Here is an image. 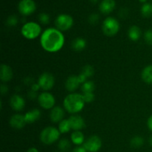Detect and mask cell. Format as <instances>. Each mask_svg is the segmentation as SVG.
<instances>
[{
	"instance_id": "obj_24",
	"label": "cell",
	"mask_w": 152,
	"mask_h": 152,
	"mask_svg": "<svg viewBox=\"0 0 152 152\" xmlns=\"http://www.w3.org/2000/svg\"><path fill=\"white\" fill-rule=\"evenodd\" d=\"M59 132L61 134H65L68 133V132H70V130L71 129V125H70L69 121L68 120H63L59 123V127H58Z\"/></svg>"
},
{
	"instance_id": "obj_42",
	"label": "cell",
	"mask_w": 152,
	"mask_h": 152,
	"mask_svg": "<svg viewBox=\"0 0 152 152\" xmlns=\"http://www.w3.org/2000/svg\"><path fill=\"white\" fill-rule=\"evenodd\" d=\"M139 1H140L141 3H143V4H145V3L147 2V1H148V0H139Z\"/></svg>"
},
{
	"instance_id": "obj_29",
	"label": "cell",
	"mask_w": 152,
	"mask_h": 152,
	"mask_svg": "<svg viewBox=\"0 0 152 152\" xmlns=\"http://www.w3.org/2000/svg\"><path fill=\"white\" fill-rule=\"evenodd\" d=\"M18 23V18L16 15H10L6 20V24L9 27L16 26Z\"/></svg>"
},
{
	"instance_id": "obj_11",
	"label": "cell",
	"mask_w": 152,
	"mask_h": 152,
	"mask_svg": "<svg viewBox=\"0 0 152 152\" xmlns=\"http://www.w3.org/2000/svg\"><path fill=\"white\" fill-rule=\"evenodd\" d=\"M68 120L69 121L72 130L80 131L86 127L85 120L81 116L77 115V114H74V115L71 116Z\"/></svg>"
},
{
	"instance_id": "obj_25",
	"label": "cell",
	"mask_w": 152,
	"mask_h": 152,
	"mask_svg": "<svg viewBox=\"0 0 152 152\" xmlns=\"http://www.w3.org/2000/svg\"><path fill=\"white\" fill-rule=\"evenodd\" d=\"M71 145V142L68 140L67 139H62L59 140V143H58V148L62 152H67L70 150Z\"/></svg>"
},
{
	"instance_id": "obj_13",
	"label": "cell",
	"mask_w": 152,
	"mask_h": 152,
	"mask_svg": "<svg viewBox=\"0 0 152 152\" xmlns=\"http://www.w3.org/2000/svg\"><path fill=\"white\" fill-rule=\"evenodd\" d=\"M9 123H10V126L15 129H22L26 124L25 116L19 114H16L12 116Z\"/></svg>"
},
{
	"instance_id": "obj_21",
	"label": "cell",
	"mask_w": 152,
	"mask_h": 152,
	"mask_svg": "<svg viewBox=\"0 0 152 152\" xmlns=\"http://www.w3.org/2000/svg\"><path fill=\"white\" fill-rule=\"evenodd\" d=\"M71 142L77 145H80L85 142V137L81 131H74L71 136Z\"/></svg>"
},
{
	"instance_id": "obj_41",
	"label": "cell",
	"mask_w": 152,
	"mask_h": 152,
	"mask_svg": "<svg viewBox=\"0 0 152 152\" xmlns=\"http://www.w3.org/2000/svg\"><path fill=\"white\" fill-rule=\"evenodd\" d=\"M27 152H39V151H38V150L37 149V148H34V147H33V148H29V149L28 150V151H27Z\"/></svg>"
},
{
	"instance_id": "obj_7",
	"label": "cell",
	"mask_w": 152,
	"mask_h": 152,
	"mask_svg": "<svg viewBox=\"0 0 152 152\" xmlns=\"http://www.w3.org/2000/svg\"><path fill=\"white\" fill-rule=\"evenodd\" d=\"M55 79L53 74L48 72H45L40 75L38 80V84L45 91L50 90L54 86Z\"/></svg>"
},
{
	"instance_id": "obj_1",
	"label": "cell",
	"mask_w": 152,
	"mask_h": 152,
	"mask_svg": "<svg viewBox=\"0 0 152 152\" xmlns=\"http://www.w3.org/2000/svg\"><path fill=\"white\" fill-rule=\"evenodd\" d=\"M40 44L45 50L55 53L62 48L65 44V37L62 31L57 28H49L42 34Z\"/></svg>"
},
{
	"instance_id": "obj_2",
	"label": "cell",
	"mask_w": 152,
	"mask_h": 152,
	"mask_svg": "<svg viewBox=\"0 0 152 152\" xmlns=\"http://www.w3.org/2000/svg\"><path fill=\"white\" fill-rule=\"evenodd\" d=\"M85 103L83 94L73 93L68 94L64 99L63 106L68 113L76 114L83 109Z\"/></svg>"
},
{
	"instance_id": "obj_37",
	"label": "cell",
	"mask_w": 152,
	"mask_h": 152,
	"mask_svg": "<svg viewBox=\"0 0 152 152\" xmlns=\"http://www.w3.org/2000/svg\"><path fill=\"white\" fill-rule=\"evenodd\" d=\"M37 92L33 91H31L28 93V97L31 99H34L37 98Z\"/></svg>"
},
{
	"instance_id": "obj_15",
	"label": "cell",
	"mask_w": 152,
	"mask_h": 152,
	"mask_svg": "<svg viewBox=\"0 0 152 152\" xmlns=\"http://www.w3.org/2000/svg\"><path fill=\"white\" fill-rule=\"evenodd\" d=\"M116 2L114 0H102L99 4V10L103 14H109L114 10Z\"/></svg>"
},
{
	"instance_id": "obj_30",
	"label": "cell",
	"mask_w": 152,
	"mask_h": 152,
	"mask_svg": "<svg viewBox=\"0 0 152 152\" xmlns=\"http://www.w3.org/2000/svg\"><path fill=\"white\" fill-rule=\"evenodd\" d=\"M39 20L40 23L43 25H47L50 22V16L46 13H41L39 15Z\"/></svg>"
},
{
	"instance_id": "obj_16",
	"label": "cell",
	"mask_w": 152,
	"mask_h": 152,
	"mask_svg": "<svg viewBox=\"0 0 152 152\" xmlns=\"http://www.w3.org/2000/svg\"><path fill=\"white\" fill-rule=\"evenodd\" d=\"M13 78V71L11 68L5 64H1L0 66V79L2 82H9Z\"/></svg>"
},
{
	"instance_id": "obj_33",
	"label": "cell",
	"mask_w": 152,
	"mask_h": 152,
	"mask_svg": "<svg viewBox=\"0 0 152 152\" xmlns=\"http://www.w3.org/2000/svg\"><path fill=\"white\" fill-rule=\"evenodd\" d=\"M99 20V16L97 13H92L89 16L88 22L91 25H96Z\"/></svg>"
},
{
	"instance_id": "obj_17",
	"label": "cell",
	"mask_w": 152,
	"mask_h": 152,
	"mask_svg": "<svg viewBox=\"0 0 152 152\" xmlns=\"http://www.w3.org/2000/svg\"><path fill=\"white\" fill-rule=\"evenodd\" d=\"M80 83L78 80V76L71 75L68 77L65 82V88L70 92H74L80 86Z\"/></svg>"
},
{
	"instance_id": "obj_27",
	"label": "cell",
	"mask_w": 152,
	"mask_h": 152,
	"mask_svg": "<svg viewBox=\"0 0 152 152\" xmlns=\"http://www.w3.org/2000/svg\"><path fill=\"white\" fill-rule=\"evenodd\" d=\"M144 143V140L143 138L141 137L140 136H135L131 140L130 144L132 145V147L134 148H140V147L142 146Z\"/></svg>"
},
{
	"instance_id": "obj_10",
	"label": "cell",
	"mask_w": 152,
	"mask_h": 152,
	"mask_svg": "<svg viewBox=\"0 0 152 152\" xmlns=\"http://www.w3.org/2000/svg\"><path fill=\"white\" fill-rule=\"evenodd\" d=\"M83 147L88 152H97L102 147V140L98 136L93 135L85 141Z\"/></svg>"
},
{
	"instance_id": "obj_3",
	"label": "cell",
	"mask_w": 152,
	"mask_h": 152,
	"mask_svg": "<svg viewBox=\"0 0 152 152\" xmlns=\"http://www.w3.org/2000/svg\"><path fill=\"white\" fill-rule=\"evenodd\" d=\"M21 33L22 36L28 39H34L42 34L40 25L35 22H29L24 24L21 29Z\"/></svg>"
},
{
	"instance_id": "obj_9",
	"label": "cell",
	"mask_w": 152,
	"mask_h": 152,
	"mask_svg": "<svg viewBox=\"0 0 152 152\" xmlns=\"http://www.w3.org/2000/svg\"><path fill=\"white\" fill-rule=\"evenodd\" d=\"M19 13L23 16H29L37 9V5L34 0H21L18 4Z\"/></svg>"
},
{
	"instance_id": "obj_20",
	"label": "cell",
	"mask_w": 152,
	"mask_h": 152,
	"mask_svg": "<svg viewBox=\"0 0 152 152\" xmlns=\"http://www.w3.org/2000/svg\"><path fill=\"white\" fill-rule=\"evenodd\" d=\"M86 45H87V42H86V40L85 39L78 37V38L74 39L72 41L71 48L75 51H81L86 48Z\"/></svg>"
},
{
	"instance_id": "obj_39",
	"label": "cell",
	"mask_w": 152,
	"mask_h": 152,
	"mask_svg": "<svg viewBox=\"0 0 152 152\" xmlns=\"http://www.w3.org/2000/svg\"><path fill=\"white\" fill-rule=\"evenodd\" d=\"M1 92L2 94H6L7 92V91H8V89H7V87L6 86H4V85H1Z\"/></svg>"
},
{
	"instance_id": "obj_36",
	"label": "cell",
	"mask_w": 152,
	"mask_h": 152,
	"mask_svg": "<svg viewBox=\"0 0 152 152\" xmlns=\"http://www.w3.org/2000/svg\"><path fill=\"white\" fill-rule=\"evenodd\" d=\"M72 152H88V151H86V149L83 146H78L77 147V148H74V149L72 151Z\"/></svg>"
},
{
	"instance_id": "obj_12",
	"label": "cell",
	"mask_w": 152,
	"mask_h": 152,
	"mask_svg": "<svg viewBox=\"0 0 152 152\" xmlns=\"http://www.w3.org/2000/svg\"><path fill=\"white\" fill-rule=\"evenodd\" d=\"M10 105L14 111H20L25 108V102L22 96L19 94H14L10 97Z\"/></svg>"
},
{
	"instance_id": "obj_8",
	"label": "cell",
	"mask_w": 152,
	"mask_h": 152,
	"mask_svg": "<svg viewBox=\"0 0 152 152\" xmlns=\"http://www.w3.org/2000/svg\"><path fill=\"white\" fill-rule=\"evenodd\" d=\"M55 98L48 91L42 92L38 96V102L44 109H52L55 105Z\"/></svg>"
},
{
	"instance_id": "obj_26",
	"label": "cell",
	"mask_w": 152,
	"mask_h": 152,
	"mask_svg": "<svg viewBox=\"0 0 152 152\" xmlns=\"http://www.w3.org/2000/svg\"><path fill=\"white\" fill-rule=\"evenodd\" d=\"M82 91L83 93H89L94 92L95 89V85L92 81H86V83L82 85Z\"/></svg>"
},
{
	"instance_id": "obj_14",
	"label": "cell",
	"mask_w": 152,
	"mask_h": 152,
	"mask_svg": "<svg viewBox=\"0 0 152 152\" xmlns=\"http://www.w3.org/2000/svg\"><path fill=\"white\" fill-rule=\"evenodd\" d=\"M65 111L59 106H55L51 109L50 113V119L53 123H60L64 120Z\"/></svg>"
},
{
	"instance_id": "obj_35",
	"label": "cell",
	"mask_w": 152,
	"mask_h": 152,
	"mask_svg": "<svg viewBox=\"0 0 152 152\" xmlns=\"http://www.w3.org/2000/svg\"><path fill=\"white\" fill-rule=\"evenodd\" d=\"M39 88H40L39 85L38 83H34V84L31 86V91H33L37 92L39 90Z\"/></svg>"
},
{
	"instance_id": "obj_31",
	"label": "cell",
	"mask_w": 152,
	"mask_h": 152,
	"mask_svg": "<svg viewBox=\"0 0 152 152\" xmlns=\"http://www.w3.org/2000/svg\"><path fill=\"white\" fill-rule=\"evenodd\" d=\"M144 39L149 45H152V29H148L144 34Z\"/></svg>"
},
{
	"instance_id": "obj_32",
	"label": "cell",
	"mask_w": 152,
	"mask_h": 152,
	"mask_svg": "<svg viewBox=\"0 0 152 152\" xmlns=\"http://www.w3.org/2000/svg\"><path fill=\"white\" fill-rule=\"evenodd\" d=\"M83 99H84L85 102H91L94 99V94L93 92H89V93H83Z\"/></svg>"
},
{
	"instance_id": "obj_23",
	"label": "cell",
	"mask_w": 152,
	"mask_h": 152,
	"mask_svg": "<svg viewBox=\"0 0 152 152\" xmlns=\"http://www.w3.org/2000/svg\"><path fill=\"white\" fill-rule=\"evenodd\" d=\"M141 14L145 18L151 17L152 16V4L151 3L146 2L142 4L140 9Z\"/></svg>"
},
{
	"instance_id": "obj_6",
	"label": "cell",
	"mask_w": 152,
	"mask_h": 152,
	"mask_svg": "<svg viewBox=\"0 0 152 152\" xmlns=\"http://www.w3.org/2000/svg\"><path fill=\"white\" fill-rule=\"evenodd\" d=\"M74 25V19L71 16L65 13L59 14L55 20V25L60 31H68Z\"/></svg>"
},
{
	"instance_id": "obj_43",
	"label": "cell",
	"mask_w": 152,
	"mask_h": 152,
	"mask_svg": "<svg viewBox=\"0 0 152 152\" xmlns=\"http://www.w3.org/2000/svg\"><path fill=\"white\" fill-rule=\"evenodd\" d=\"M149 143H150V145L152 146V135L151 136V137L149 138Z\"/></svg>"
},
{
	"instance_id": "obj_4",
	"label": "cell",
	"mask_w": 152,
	"mask_h": 152,
	"mask_svg": "<svg viewBox=\"0 0 152 152\" xmlns=\"http://www.w3.org/2000/svg\"><path fill=\"white\" fill-rule=\"evenodd\" d=\"M60 134L59 129L52 126H48L45 128L40 133V140L45 145H50L59 140Z\"/></svg>"
},
{
	"instance_id": "obj_19",
	"label": "cell",
	"mask_w": 152,
	"mask_h": 152,
	"mask_svg": "<svg viewBox=\"0 0 152 152\" xmlns=\"http://www.w3.org/2000/svg\"><path fill=\"white\" fill-rule=\"evenodd\" d=\"M141 34H142V32H141L140 28L137 25H133V26L130 27L128 31L129 38L134 42L138 41L140 39Z\"/></svg>"
},
{
	"instance_id": "obj_22",
	"label": "cell",
	"mask_w": 152,
	"mask_h": 152,
	"mask_svg": "<svg viewBox=\"0 0 152 152\" xmlns=\"http://www.w3.org/2000/svg\"><path fill=\"white\" fill-rule=\"evenodd\" d=\"M141 77L145 83L152 85V65H149L144 68L141 73Z\"/></svg>"
},
{
	"instance_id": "obj_18",
	"label": "cell",
	"mask_w": 152,
	"mask_h": 152,
	"mask_svg": "<svg viewBox=\"0 0 152 152\" xmlns=\"http://www.w3.org/2000/svg\"><path fill=\"white\" fill-rule=\"evenodd\" d=\"M24 116H25L26 123H33L40 118L41 111L37 108H34V109L28 111Z\"/></svg>"
},
{
	"instance_id": "obj_34",
	"label": "cell",
	"mask_w": 152,
	"mask_h": 152,
	"mask_svg": "<svg viewBox=\"0 0 152 152\" xmlns=\"http://www.w3.org/2000/svg\"><path fill=\"white\" fill-rule=\"evenodd\" d=\"M87 77H86L84 74H82V73L80 75H78V80L79 81H80V84H83V83H86V82L87 81Z\"/></svg>"
},
{
	"instance_id": "obj_38",
	"label": "cell",
	"mask_w": 152,
	"mask_h": 152,
	"mask_svg": "<svg viewBox=\"0 0 152 152\" xmlns=\"http://www.w3.org/2000/svg\"><path fill=\"white\" fill-rule=\"evenodd\" d=\"M147 126L148 128L152 132V115L149 117V118L148 119V121H147Z\"/></svg>"
},
{
	"instance_id": "obj_28",
	"label": "cell",
	"mask_w": 152,
	"mask_h": 152,
	"mask_svg": "<svg viewBox=\"0 0 152 152\" xmlns=\"http://www.w3.org/2000/svg\"><path fill=\"white\" fill-rule=\"evenodd\" d=\"M82 74H84L87 78L88 77H91L94 74V69L93 67L90 65H85L83 68V71H82Z\"/></svg>"
},
{
	"instance_id": "obj_44",
	"label": "cell",
	"mask_w": 152,
	"mask_h": 152,
	"mask_svg": "<svg viewBox=\"0 0 152 152\" xmlns=\"http://www.w3.org/2000/svg\"><path fill=\"white\" fill-rule=\"evenodd\" d=\"M90 1L93 3H96V2H97L98 0H90Z\"/></svg>"
},
{
	"instance_id": "obj_40",
	"label": "cell",
	"mask_w": 152,
	"mask_h": 152,
	"mask_svg": "<svg viewBox=\"0 0 152 152\" xmlns=\"http://www.w3.org/2000/svg\"><path fill=\"white\" fill-rule=\"evenodd\" d=\"M25 82L27 85H31V86H32V85L34 84V83H32L33 79H31V77H27V78H25Z\"/></svg>"
},
{
	"instance_id": "obj_5",
	"label": "cell",
	"mask_w": 152,
	"mask_h": 152,
	"mask_svg": "<svg viewBox=\"0 0 152 152\" xmlns=\"http://www.w3.org/2000/svg\"><path fill=\"white\" fill-rule=\"evenodd\" d=\"M120 25L118 20L114 17H107L102 22V32L107 37H114L120 31Z\"/></svg>"
}]
</instances>
